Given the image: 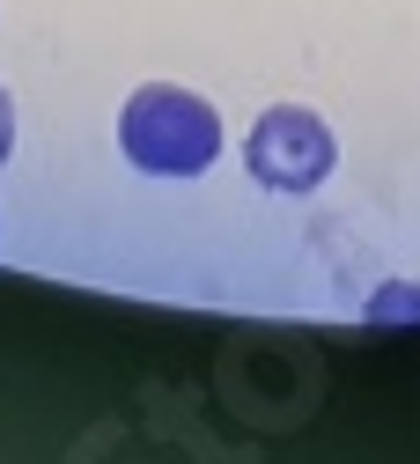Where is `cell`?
I'll list each match as a JSON object with an SVG mask.
<instances>
[{
    "mask_svg": "<svg viewBox=\"0 0 420 464\" xmlns=\"http://www.w3.org/2000/svg\"><path fill=\"white\" fill-rule=\"evenodd\" d=\"M118 148L141 178H207L221 155V111L177 82H148L118 111Z\"/></svg>",
    "mask_w": 420,
    "mask_h": 464,
    "instance_id": "1",
    "label": "cell"
},
{
    "mask_svg": "<svg viewBox=\"0 0 420 464\" xmlns=\"http://www.w3.org/2000/svg\"><path fill=\"white\" fill-rule=\"evenodd\" d=\"M332 162H339V140H332V126L317 119L310 103H273L244 133V169L266 192H280V199L317 192L332 178Z\"/></svg>",
    "mask_w": 420,
    "mask_h": 464,
    "instance_id": "2",
    "label": "cell"
},
{
    "mask_svg": "<svg viewBox=\"0 0 420 464\" xmlns=\"http://www.w3.org/2000/svg\"><path fill=\"white\" fill-rule=\"evenodd\" d=\"M369 324H420V287L413 280H391L369 295Z\"/></svg>",
    "mask_w": 420,
    "mask_h": 464,
    "instance_id": "3",
    "label": "cell"
},
{
    "mask_svg": "<svg viewBox=\"0 0 420 464\" xmlns=\"http://www.w3.org/2000/svg\"><path fill=\"white\" fill-rule=\"evenodd\" d=\"M15 155V96H8V82H0V162Z\"/></svg>",
    "mask_w": 420,
    "mask_h": 464,
    "instance_id": "4",
    "label": "cell"
}]
</instances>
